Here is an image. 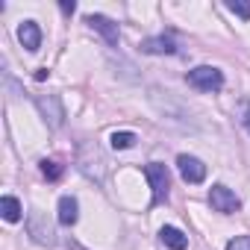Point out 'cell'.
<instances>
[{"label":"cell","instance_id":"cell-1","mask_svg":"<svg viewBox=\"0 0 250 250\" xmlns=\"http://www.w3.org/2000/svg\"><path fill=\"white\" fill-rule=\"evenodd\" d=\"M186 83L191 88H197V91L212 94V91H221L224 88V71L215 68V65H197V68H191L186 74Z\"/></svg>","mask_w":250,"mask_h":250},{"label":"cell","instance_id":"cell-2","mask_svg":"<svg viewBox=\"0 0 250 250\" xmlns=\"http://www.w3.org/2000/svg\"><path fill=\"white\" fill-rule=\"evenodd\" d=\"M145 177H147L150 191H153L150 206L165 203V200H168V191H171V174H168V168H165L162 162H150V165H145Z\"/></svg>","mask_w":250,"mask_h":250},{"label":"cell","instance_id":"cell-3","mask_svg":"<svg viewBox=\"0 0 250 250\" xmlns=\"http://www.w3.org/2000/svg\"><path fill=\"white\" fill-rule=\"evenodd\" d=\"M209 203H212V209L221 212V215H235V212L241 209V200L235 197V191L227 188V186H221V183L209 188Z\"/></svg>","mask_w":250,"mask_h":250},{"label":"cell","instance_id":"cell-4","mask_svg":"<svg viewBox=\"0 0 250 250\" xmlns=\"http://www.w3.org/2000/svg\"><path fill=\"white\" fill-rule=\"evenodd\" d=\"M36 106H39V112H42V118L50 124L53 130H59L62 124H65V106H62V100L56 97V94H39L36 97Z\"/></svg>","mask_w":250,"mask_h":250},{"label":"cell","instance_id":"cell-5","mask_svg":"<svg viewBox=\"0 0 250 250\" xmlns=\"http://www.w3.org/2000/svg\"><path fill=\"white\" fill-rule=\"evenodd\" d=\"M177 171H180V177H183L186 183H191V186H197V183L206 180V165H203L197 156H188V153H180V156H177Z\"/></svg>","mask_w":250,"mask_h":250},{"label":"cell","instance_id":"cell-6","mask_svg":"<svg viewBox=\"0 0 250 250\" xmlns=\"http://www.w3.org/2000/svg\"><path fill=\"white\" fill-rule=\"evenodd\" d=\"M85 24H88L94 33H100L109 47H118L121 33H118V24H115L112 18H106V15H85Z\"/></svg>","mask_w":250,"mask_h":250},{"label":"cell","instance_id":"cell-7","mask_svg":"<svg viewBox=\"0 0 250 250\" xmlns=\"http://www.w3.org/2000/svg\"><path fill=\"white\" fill-rule=\"evenodd\" d=\"M30 235H33V241H39V244H47V247L56 244V232H53V227H50L39 212L30 215Z\"/></svg>","mask_w":250,"mask_h":250},{"label":"cell","instance_id":"cell-8","mask_svg":"<svg viewBox=\"0 0 250 250\" xmlns=\"http://www.w3.org/2000/svg\"><path fill=\"white\" fill-rule=\"evenodd\" d=\"M18 42H21L30 53H36V50L42 47V27H39L36 21H24V24L18 27Z\"/></svg>","mask_w":250,"mask_h":250},{"label":"cell","instance_id":"cell-9","mask_svg":"<svg viewBox=\"0 0 250 250\" xmlns=\"http://www.w3.org/2000/svg\"><path fill=\"white\" fill-rule=\"evenodd\" d=\"M142 53H150V56H171V53H177V44H174V39H168V36H156V39H145V42H142Z\"/></svg>","mask_w":250,"mask_h":250},{"label":"cell","instance_id":"cell-10","mask_svg":"<svg viewBox=\"0 0 250 250\" xmlns=\"http://www.w3.org/2000/svg\"><path fill=\"white\" fill-rule=\"evenodd\" d=\"M77 221H80V203H77V197H71V194L59 197V224L62 227H74Z\"/></svg>","mask_w":250,"mask_h":250},{"label":"cell","instance_id":"cell-11","mask_svg":"<svg viewBox=\"0 0 250 250\" xmlns=\"http://www.w3.org/2000/svg\"><path fill=\"white\" fill-rule=\"evenodd\" d=\"M159 238H162V244L168 250H186L188 247V235L183 229H177V227H162L159 229Z\"/></svg>","mask_w":250,"mask_h":250},{"label":"cell","instance_id":"cell-12","mask_svg":"<svg viewBox=\"0 0 250 250\" xmlns=\"http://www.w3.org/2000/svg\"><path fill=\"white\" fill-rule=\"evenodd\" d=\"M0 215H3L9 224H18V221L24 218V206H21V200H18V197H12V194L0 197Z\"/></svg>","mask_w":250,"mask_h":250},{"label":"cell","instance_id":"cell-13","mask_svg":"<svg viewBox=\"0 0 250 250\" xmlns=\"http://www.w3.org/2000/svg\"><path fill=\"white\" fill-rule=\"evenodd\" d=\"M136 142H139V136H136V133H130V130H124V133H112V136H109L112 150H130Z\"/></svg>","mask_w":250,"mask_h":250},{"label":"cell","instance_id":"cell-14","mask_svg":"<svg viewBox=\"0 0 250 250\" xmlns=\"http://www.w3.org/2000/svg\"><path fill=\"white\" fill-rule=\"evenodd\" d=\"M42 174H44L50 183H59V180H62V174H65V165H62V162H56V159H42Z\"/></svg>","mask_w":250,"mask_h":250},{"label":"cell","instance_id":"cell-15","mask_svg":"<svg viewBox=\"0 0 250 250\" xmlns=\"http://www.w3.org/2000/svg\"><path fill=\"white\" fill-rule=\"evenodd\" d=\"M227 9L232 15H238L241 21H250V3H241V0H227Z\"/></svg>","mask_w":250,"mask_h":250},{"label":"cell","instance_id":"cell-16","mask_svg":"<svg viewBox=\"0 0 250 250\" xmlns=\"http://www.w3.org/2000/svg\"><path fill=\"white\" fill-rule=\"evenodd\" d=\"M238 118H241V124H244V130L250 133V97H244V100L238 103Z\"/></svg>","mask_w":250,"mask_h":250},{"label":"cell","instance_id":"cell-17","mask_svg":"<svg viewBox=\"0 0 250 250\" xmlns=\"http://www.w3.org/2000/svg\"><path fill=\"white\" fill-rule=\"evenodd\" d=\"M227 250H250V235H235L227 241Z\"/></svg>","mask_w":250,"mask_h":250},{"label":"cell","instance_id":"cell-18","mask_svg":"<svg viewBox=\"0 0 250 250\" xmlns=\"http://www.w3.org/2000/svg\"><path fill=\"white\" fill-rule=\"evenodd\" d=\"M47 77H50V71H47V68H39V71H36V80H39V83H42V80H47Z\"/></svg>","mask_w":250,"mask_h":250},{"label":"cell","instance_id":"cell-19","mask_svg":"<svg viewBox=\"0 0 250 250\" xmlns=\"http://www.w3.org/2000/svg\"><path fill=\"white\" fill-rule=\"evenodd\" d=\"M74 9H77V3H62V12L65 15H74Z\"/></svg>","mask_w":250,"mask_h":250}]
</instances>
